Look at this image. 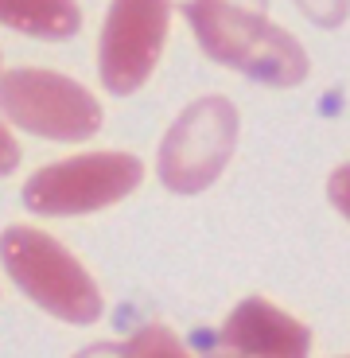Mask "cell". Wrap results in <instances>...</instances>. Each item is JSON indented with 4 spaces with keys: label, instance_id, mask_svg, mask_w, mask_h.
Segmentation results:
<instances>
[{
    "label": "cell",
    "instance_id": "obj_1",
    "mask_svg": "<svg viewBox=\"0 0 350 358\" xmlns=\"http://www.w3.org/2000/svg\"><path fill=\"white\" fill-rule=\"evenodd\" d=\"M269 0H187V16L203 51L265 86H296L307 74V55L284 27L269 24Z\"/></svg>",
    "mask_w": 350,
    "mask_h": 358
},
{
    "label": "cell",
    "instance_id": "obj_2",
    "mask_svg": "<svg viewBox=\"0 0 350 358\" xmlns=\"http://www.w3.org/2000/svg\"><path fill=\"white\" fill-rule=\"evenodd\" d=\"M0 261L43 312L66 323H94L101 315L98 285L78 265V257L66 253L51 234L12 226L0 234Z\"/></svg>",
    "mask_w": 350,
    "mask_h": 358
},
{
    "label": "cell",
    "instance_id": "obj_3",
    "mask_svg": "<svg viewBox=\"0 0 350 358\" xmlns=\"http://www.w3.org/2000/svg\"><path fill=\"white\" fill-rule=\"evenodd\" d=\"M0 113L47 141H90L101 129L98 98L54 71L0 74Z\"/></svg>",
    "mask_w": 350,
    "mask_h": 358
},
{
    "label": "cell",
    "instance_id": "obj_4",
    "mask_svg": "<svg viewBox=\"0 0 350 358\" xmlns=\"http://www.w3.org/2000/svg\"><path fill=\"white\" fill-rule=\"evenodd\" d=\"M144 164L129 152H86L39 168L27 179L24 203L36 215H90L109 203H121L140 187Z\"/></svg>",
    "mask_w": 350,
    "mask_h": 358
},
{
    "label": "cell",
    "instance_id": "obj_5",
    "mask_svg": "<svg viewBox=\"0 0 350 358\" xmlns=\"http://www.w3.org/2000/svg\"><path fill=\"white\" fill-rule=\"evenodd\" d=\"M238 144V109L226 98H198L180 113L160 144V179L163 187L195 195L222 176L226 160Z\"/></svg>",
    "mask_w": 350,
    "mask_h": 358
},
{
    "label": "cell",
    "instance_id": "obj_6",
    "mask_svg": "<svg viewBox=\"0 0 350 358\" xmlns=\"http://www.w3.org/2000/svg\"><path fill=\"white\" fill-rule=\"evenodd\" d=\"M171 0H113L98 43V71L113 94H133L148 82L168 43Z\"/></svg>",
    "mask_w": 350,
    "mask_h": 358
},
{
    "label": "cell",
    "instance_id": "obj_7",
    "mask_svg": "<svg viewBox=\"0 0 350 358\" xmlns=\"http://www.w3.org/2000/svg\"><path fill=\"white\" fill-rule=\"evenodd\" d=\"M222 347L245 358H307L312 335L304 323L280 312L277 304L249 296L222 323Z\"/></svg>",
    "mask_w": 350,
    "mask_h": 358
},
{
    "label": "cell",
    "instance_id": "obj_8",
    "mask_svg": "<svg viewBox=\"0 0 350 358\" xmlns=\"http://www.w3.org/2000/svg\"><path fill=\"white\" fill-rule=\"evenodd\" d=\"M0 24L36 39H71L82 12L74 0H0Z\"/></svg>",
    "mask_w": 350,
    "mask_h": 358
},
{
    "label": "cell",
    "instance_id": "obj_9",
    "mask_svg": "<svg viewBox=\"0 0 350 358\" xmlns=\"http://www.w3.org/2000/svg\"><path fill=\"white\" fill-rule=\"evenodd\" d=\"M121 350H125V358H191L187 347H183L168 327H160V323L140 327Z\"/></svg>",
    "mask_w": 350,
    "mask_h": 358
},
{
    "label": "cell",
    "instance_id": "obj_10",
    "mask_svg": "<svg viewBox=\"0 0 350 358\" xmlns=\"http://www.w3.org/2000/svg\"><path fill=\"white\" fill-rule=\"evenodd\" d=\"M296 4L319 27H339L347 20V8H350V0H296Z\"/></svg>",
    "mask_w": 350,
    "mask_h": 358
},
{
    "label": "cell",
    "instance_id": "obj_11",
    "mask_svg": "<svg viewBox=\"0 0 350 358\" xmlns=\"http://www.w3.org/2000/svg\"><path fill=\"white\" fill-rule=\"evenodd\" d=\"M327 195H331L335 206H339V215L350 222V164H342V168L327 179Z\"/></svg>",
    "mask_w": 350,
    "mask_h": 358
},
{
    "label": "cell",
    "instance_id": "obj_12",
    "mask_svg": "<svg viewBox=\"0 0 350 358\" xmlns=\"http://www.w3.org/2000/svg\"><path fill=\"white\" fill-rule=\"evenodd\" d=\"M20 164V144L12 141V133L4 125H0V176H8V171H16Z\"/></svg>",
    "mask_w": 350,
    "mask_h": 358
},
{
    "label": "cell",
    "instance_id": "obj_13",
    "mask_svg": "<svg viewBox=\"0 0 350 358\" xmlns=\"http://www.w3.org/2000/svg\"><path fill=\"white\" fill-rule=\"evenodd\" d=\"M74 358H125V350L113 347V343H98V347H86L82 355H74Z\"/></svg>",
    "mask_w": 350,
    "mask_h": 358
},
{
    "label": "cell",
    "instance_id": "obj_14",
    "mask_svg": "<svg viewBox=\"0 0 350 358\" xmlns=\"http://www.w3.org/2000/svg\"><path fill=\"white\" fill-rule=\"evenodd\" d=\"M207 358H245V355H238V350H226V347H218V350H210Z\"/></svg>",
    "mask_w": 350,
    "mask_h": 358
}]
</instances>
